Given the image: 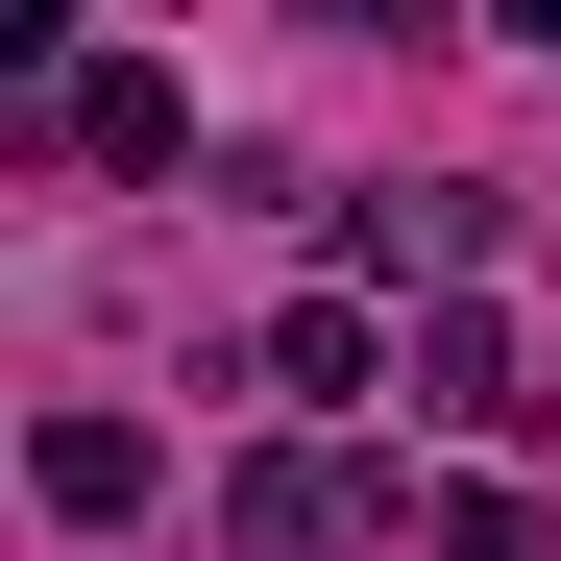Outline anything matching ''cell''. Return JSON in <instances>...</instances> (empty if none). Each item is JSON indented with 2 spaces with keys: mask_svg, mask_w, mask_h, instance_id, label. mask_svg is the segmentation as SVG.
Here are the masks:
<instances>
[{
  "mask_svg": "<svg viewBox=\"0 0 561 561\" xmlns=\"http://www.w3.org/2000/svg\"><path fill=\"white\" fill-rule=\"evenodd\" d=\"M366 366H391V318H366V294H294V318H268V391H294V415H342Z\"/></svg>",
  "mask_w": 561,
  "mask_h": 561,
  "instance_id": "cell-4",
  "label": "cell"
},
{
  "mask_svg": "<svg viewBox=\"0 0 561 561\" xmlns=\"http://www.w3.org/2000/svg\"><path fill=\"white\" fill-rule=\"evenodd\" d=\"M25 489H49V513H147V489H171V439H147V415H49V439H25Z\"/></svg>",
  "mask_w": 561,
  "mask_h": 561,
  "instance_id": "cell-3",
  "label": "cell"
},
{
  "mask_svg": "<svg viewBox=\"0 0 561 561\" xmlns=\"http://www.w3.org/2000/svg\"><path fill=\"white\" fill-rule=\"evenodd\" d=\"M415 415H463V439H513V415H537V391H513V342H489V318H463V294L415 318Z\"/></svg>",
  "mask_w": 561,
  "mask_h": 561,
  "instance_id": "cell-5",
  "label": "cell"
},
{
  "mask_svg": "<svg viewBox=\"0 0 561 561\" xmlns=\"http://www.w3.org/2000/svg\"><path fill=\"white\" fill-rule=\"evenodd\" d=\"M220 537H244V561H318V537H366V463H318V439H268L244 489H220Z\"/></svg>",
  "mask_w": 561,
  "mask_h": 561,
  "instance_id": "cell-2",
  "label": "cell"
},
{
  "mask_svg": "<svg viewBox=\"0 0 561 561\" xmlns=\"http://www.w3.org/2000/svg\"><path fill=\"white\" fill-rule=\"evenodd\" d=\"M73 171H123V196H147V171H196V73L99 49V73H73Z\"/></svg>",
  "mask_w": 561,
  "mask_h": 561,
  "instance_id": "cell-1",
  "label": "cell"
},
{
  "mask_svg": "<svg viewBox=\"0 0 561 561\" xmlns=\"http://www.w3.org/2000/svg\"><path fill=\"white\" fill-rule=\"evenodd\" d=\"M439 561H537V489H439Z\"/></svg>",
  "mask_w": 561,
  "mask_h": 561,
  "instance_id": "cell-6",
  "label": "cell"
}]
</instances>
